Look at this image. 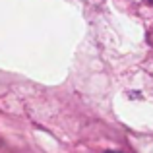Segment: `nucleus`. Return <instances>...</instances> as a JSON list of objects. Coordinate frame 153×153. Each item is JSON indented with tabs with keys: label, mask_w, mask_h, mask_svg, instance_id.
<instances>
[{
	"label": "nucleus",
	"mask_w": 153,
	"mask_h": 153,
	"mask_svg": "<svg viewBox=\"0 0 153 153\" xmlns=\"http://www.w3.org/2000/svg\"><path fill=\"white\" fill-rule=\"evenodd\" d=\"M105 153H122V151H105Z\"/></svg>",
	"instance_id": "nucleus-1"
},
{
	"label": "nucleus",
	"mask_w": 153,
	"mask_h": 153,
	"mask_svg": "<svg viewBox=\"0 0 153 153\" xmlns=\"http://www.w3.org/2000/svg\"><path fill=\"white\" fill-rule=\"evenodd\" d=\"M147 2H151V4H153V0H147Z\"/></svg>",
	"instance_id": "nucleus-2"
}]
</instances>
